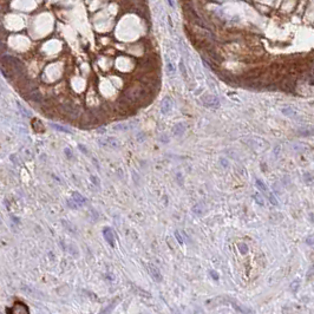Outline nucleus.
Wrapping results in <instances>:
<instances>
[{"label":"nucleus","instance_id":"nucleus-26","mask_svg":"<svg viewBox=\"0 0 314 314\" xmlns=\"http://www.w3.org/2000/svg\"><path fill=\"white\" fill-rule=\"evenodd\" d=\"M306 243H307V244H314V237H312V236L307 237V240H306Z\"/></svg>","mask_w":314,"mask_h":314},{"label":"nucleus","instance_id":"nucleus-13","mask_svg":"<svg viewBox=\"0 0 314 314\" xmlns=\"http://www.w3.org/2000/svg\"><path fill=\"white\" fill-rule=\"evenodd\" d=\"M50 125H51L53 129H56V130H58V131H61V132H66V134H71L72 132L70 129H67L65 126H61V125H59V124H53V123H51Z\"/></svg>","mask_w":314,"mask_h":314},{"label":"nucleus","instance_id":"nucleus-14","mask_svg":"<svg viewBox=\"0 0 314 314\" xmlns=\"http://www.w3.org/2000/svg\"><path fill=\"white\" fill-rule=\"evenodd\" d=\"M299 134H301L303 136H312V135H314V129H312V128L302 129V130H299Z\"/></svg>","mask_w":314,"mask_h":314},{"label":"nucleus","instance_id":"nucleus-1","mask_svg":"<svg viewBox=\"0 0 314 314\" xmlns=\"http://www.w3.org/2000/svg\"><path fill=\"white\" fill-rule=\"evenodd\" d=\"M145 96V91L139 88H130L125 92V98L130 102H137L141 101Z\"/></svg>","mask_w":314,"mask_h":314},{"label":"nucleus","instance_id":"nucleus-3","mask_svg":"<svg viewBox=\"0 0 314 314\" xmlns=\"http://www.w3.org/2000/svg\"><path fill=\"white\" fill-rule=\"evenodd\" d=\"M98 143L102 147H107L111 149H119L121 148V142L115 137H105V138H99Z\"/></svg>","mask_w":314,"mask_h":314},{"label":"nucleus","instance_id":"nucleus-25","mask_svg":"<svg viewBox=\"0 0 314 314\" xmlns=\"http://www.w3.org/2000/svg\"><path fill=\"white\" fill-rule=\"evenodd\" d=\"M209 274L213 276L214 280H219V274H217L216 272H214V271H210V272H209Z\"/></svg>","mask_w":314,"mask_h":314},{"label":"nucleus","instance_id":"nucleus-2","mask_svg":"<svg viewBox=\"0 0 314 314\" xmlns=\"http://www.w3.org/2000/svg\"><path fill=\"white\" fill-rule=\"evenodd\" d=\"M256 187H257V189L260 190V191H262V193L268 197V200L271 201L272 204L278 206V200H276V197L273 195V193L269 190V188L266 185V183H263L261 180H256Z\"/></svg>","mask_w":314,"mask_h":314},{"label":"nucleus","instance_id":"nucleus-8","mask_svg":"<svg viewBox=\"0 0 314 314\" xmlns=\"http://www.w3.org/2000/svg\"><path fill=\"white\" fill-rule=\"evenodd\" d=\"M187 130V126L184 123H180V124H176L174 126V130H172V134L175 136H182L184 132Z\"/></svg>","mask_w":314,"mask_h":314},{"label":"nucleus","instance_id":"nucleus-9","mask_svg":"<svg viewBox=\"0 0 314 314\" xmlns=\"http://www.w3.org/2000/svg\"><path fill=\"white\" fill-rule=\"evenodd\" d=\"M63 110H64L65 115L70 116V117H77L78 113H79V111H78V109L76 107H69V105H65Z\"/></svg>","mask_w":314,"mask_h":314},{"label":"nucleus","instance_id":"nucleus-20","mask_svg":"<svg viewBox=\"0 0 314 314\" xmlns=\"http://www.w3.org/2000/svg\"><path fill=\"white\" fill-rule=\"evenodd\" d=\"M67 206H69V207H71L72 209H76V208L79 207V206L77 204V202L75 201V200H73V201H72V200H69V201H67Z\"/></svg>","mask_w":314,"mask_h":314},{"label":"nucleus","instance_id":"nucleus-22","mask_svg":"<svg viewBox=\"0 0 314 314\" xmlns=\"http://www.w3.org/2000/svg\"><path fill=\"white\" fill-rule=\"evenodd\" d=\"M175 237H176V240H177V241H178V242H180V243H181V244L183 243V237H182V235H181V233H180V231H178V230L175 231Z\"/></svg>","mask_w":314,"mask_h":314},{"label":"nucleus","instance_id":"nucleus-11","mask_svg":"<svg viewBox=\"0 0 314 314\" xmlns=\"http://www.w3.org/2000/svg\"><path fill=\"white\" fill-rule=\"evenodd\" d=\"M72 200H75V201L77 202V204L79 206V207H80V206H83L84 203L86 202V200H85V198H84L83 196L80 195L79 193H77V191H75V193L72 194Z\"/></svg>","mask_w":314,"mask_h":314},{"label":"nucleus","instance_id":"nucleus-24","mask_svg":"<svg viewBox=\"0 0 314 314\" xmlns=\"http://www.w3.org/2000/svg\"><path fill=\"white\" fill-rule=\"evenodd\" d=\"M298 286H299V280H295V282H293V284H290L292 290H293V292H296V290H298Z\"/></svg>","mask_w":314,"mask_h":314},{"label":"nucleus","instance_id":"nucleus-10","mask_svg":"<svg viewBox=\"0 0 314 314\" xmlns=\"http://www.w3.org/2000/svg\"><path fill=\"white\" fill-rule=\"evenodd\" d=\"M193 212H194V214L195 215H203L204 214V212H206V206L203 204V203H197V204H195L194 207H193Z\"/></svg>","mask_w":314,"mask_h":314},{"label":"nucleus","instance_id":"nucleus-16","mask_svg":"<svg viewBox=\"0 0 314 314\" xmlns=\"http://www.w3.org/2000/svg\"><path fill=\"white\" fill-rule=\"evenodd\" d=\"M282 113H284L286 116H293V115H295V111L292 107H284V109H282Z\"/></svg>","mask_w":314,"mask_h":314},{"label":"nucleus","instance_id":"nucleus-12","mask_svg":"<svg viewBox=\"0 0 314 314\" xmlns=\"http://www.w3.org/2000/svg\"><path fill=\"white\" fill-rule=\"evenodd\" d=\"M130 128H134V126H132V123H131V122H125V123H121V124L116 125L113 129H115V130L125 131V130H129Z\"/></svg>","mask_w":314,"mask_h":314},{"label":"nucleus","instance_id":"nucleus-17","mask_svg":"<svg viewBox=\"0 0 314 314\" xmlns=\"http://www.w3.org/2000/svg\"><path fill=\"white\" fill-rule=\"evenodd\" d=\"M18 107H19V110H20V111H21L23 113H24L25 116H29V117H31V112H30V111H27V110H25V107H23L20 103H18Z\"/></svg>","mask_w":314,"mask_h":314},{"label":"nucleus","instance_id":"nucleus-28","mask_svg":"<svg viewBox=\"0 0 314 314\" xmlns=\"http://www.w3.org/2000/svg\"><path fill=\"white\" fill-rule=\"evenodd\" d=\"M79 149H80L83 152H86V154H88V150H86L85 148H83V145H82V144H79Z\"/></svg>","mask_w":314,"mask_h":314},{"label":"nucleus","instance_id":"nucleus-27","mask_svg":"<svg viewBox=\"0 0 314 314\" xmlns=\"http://www.w3.org/2000/svg\"><path fill=\"white\" fill-rule=\"evenodd\" d=\"M91 181H92V182L95 181V184H96V185H99V181H98V178L96 177V176H91Z\"/></svg>","mask_w":314,"mask_h":314},{"label":"nucleus","instance_id":"nucleus-18","mask_svg":"<svg viewBox=\"0 0 314 314\" xmlns=\"http://www.w3.org/2000/svg\"><path fill=\"white\" fill-rule=\"evenodd\" d=\"M239 248H240V252H241L242 254H246V253L248 252V247H247L246 244H243V243H240V244H239Z\"/></svg>","mask_w":314,"mask_h":314},{"label":"nucleus","instance_id":"nucleus-23","mask_svg":"<svg viewBox=\"0 0 314 314\" xmlns=\"http://www.w3.org/2000/svg\"><path fill=\"white\" fill-rule=\"evenodd\" d=\"M64 152H65V155H66V157H67V158H72V151H71V149H70V148H65V149H64Z\"/></svg>","mask_w":314,"mask_h":314},{"label":"nucleus","instance_id":"nucleus-5","mask_svg":"<svg viewBox=\"0 0 314 314\" xmlns=\"http://www.w3.org/2000/svg\"><path fill=\"white\" fill-rule=\"evenodd\" d=\"M171 109H172V101L169 97H166L161 103V112L164 113V115H168L171 111Z\"/></svg>","mask_w":314,"mask_h":314},{"label":"nucleus","instance_id":"nucleus-7","mask_svg":"<svg viewBox=\"0 0 314 314\" xmlns=\"http://www.w3.org/2000/svg\"><path fill=\"white\" fill-rule=\"evenodd\" d=\"M149 274H150V276L152 278L155 282H161L162 281V274L160 273V271L154 266V265H150L149 266Z\"/></svg>","mask_w":314,"mask_h":314},{"label":"nucleus","instance_id":"nucleus-6","mask_svg":"<svg viewBox=\"0 0 314 314\" xmlns=\"http://www.w3.org/2000/svg\"><path fill=\"white\" fill-rule=\"evenodd\" d=\"M103 235H104V239L107 240V242L113 247L115 246V236H113V233H112V229L110 228V227H105L104 229H103Z\"/></svg>","mask_w":314,"mask_h":314},{"label":"nucleus","instance_id":"nucleus-4","mask_svg":"<svg viewBox=\"0 0 314 314\" xmlns=\"http://www.w3.org/2000/svg\"><path fill=\"white\" fill-rule=\"evenodd\" d=\"M203 104L208 107H219L220 101L219 98L215 97V96H206L203 98Z\"/></svg>","mask_w":314,"mask_h":314},{"label":"nucleus","instance_id":"nucleus-21","mask_svg":"<svg viewBox=\"0 0 314 314\" xmlns=\"http://www.w3.org/2000/svg\"><path fill=\"white\" fill-rule=\"evenodd\" d=\"M63 225H65V227H67V228H69V230L71 231V233H76V228H72V225H70V223H69L66 220H64V221H63Z\"/></svg>","mask_w":314,"mask_h":314},{"label":"nucleus","instance_id":"nucleus-19","mask_svg":"<svg viewBox=\"0 0 314 314\" xmlns=\"http://www.w3.org/2000/svg\"><path fill=\"white\" fill-rule=\"evenodd\" d=\"M254 198H255V201L257 202L260 206H263V198H262V197L260 196V194H255Z\"/></svg>","mask_w":314,"mask_h":314},{"label":"nucleus","instance_id":"nucleus-15","mask_svg":"<svg viewBox=\"0 0 314 314\" xmlns=\"http://www.w3.org/2000/svg\"><path fill=\"white\" fill-rule=\"evenodd\" d=\"M306 278H307L308 281H311V280H313L314 279V263L311 266V268L308 269L307 274H306Z\"/></svg>","mask_w":314,"mask_h":314}]
</instances>
